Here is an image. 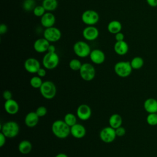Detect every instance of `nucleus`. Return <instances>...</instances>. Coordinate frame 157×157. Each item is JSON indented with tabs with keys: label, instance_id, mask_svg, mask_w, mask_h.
I'll return each mask as SVG.
<instances>
[{
	"label": "nucleus",
	"instance_id": "22",
	"mask_svg": "<svg viewBox=\"0 0 157 157\" xmlns=\"http://www.w3.org/2000/svg\"><path fill=\"white\" fill-rule=\"evenodd\" d=\"M107 30L108 31L112 34H116L117 33L121 32L122 29V25L120 23V21L113 20L110 21L108 25H107Z\"/></svg>",
	"mask_w": 157,
	"mask_h": 157
},
{
	"label": "nucleus",
	"instance_id": "39",
	"mask_svg": "<svg viewBox=\"0 0 157 157\" xmlns=\"http://www.w3.org/2000/svg\"><path fill=\"white\" fill-rule=\"evenodd\" d=\"M37 75L39 76V77H45V75H46V71H45V69H44V68H42V67H40L39 70H38V71L37 72Z\"/></svg>",
	"mask_w": 157,
	"mask_h": 157
},
{
	"label": "nucleus",
	"instance_id": "2",
	"mask_svg": "<svg viewBox=\"0 0 157 157\" xmlns=\"http://www.w3.org/2000/svg\"><path fill=\"white\" fill-rule=\"evenodd\" d=\"M1 132L7 138H13L16 137L20 131L18 124L13 121H9L4 123L1 128Z\"/></svg>",
	"mask_w": 157,
	"mask_h": 157
},
{
	"label": "nucleus",
	"instance_id": "34",
	"mask_svg": "<svg viewBox=\"0 0 157 157\" xmlns=\"http://www.w3.org/2000/svg\"><path fill=\"white\" fill-rule=\"evenodd\" d=\"M115 132L116 135L118 137H123L126 134V129L124 127H122L121 126L115 129Z\"/></svg>",
	"mask_w": 157,
	"mask_h": 157
},
{
	"label": "nucleus",
	"instance_id": "20",
	"mask_svg": "<svg viewBox=\"0 0 157 157\" xmlns=\"http://www.w3.org/2000/svg\"><path fill=\"white\" fill-rule=\"evenodd\" d=\"M39 117L36 112H30L28 113L25 117V123L29 128L36 126L39 122Z\"/></svg>",
	"mask_w": 157,
	"mask_h": 157
},
{
	"label": "nucleus",
	"instance_id": "24",
	"mask_svg": "<svg viewBox=\"0 0 157 157\" xmlns=\"http://www.w3.org/2000/svg\"><path fill=\"white\" fill-rule=\"evenodd\" d=\"M18 150L21 154H28L32 150V144L28 140H23L18 144Z\"/></svg>",
	"mask_w": 157,
	"mask_h": 157
},
{
	"label": "nucleus",
	"instance_id": "10",
	"mask_svg": "<svg viewBox=\"0 0 157 157\" xmlns=\"http://www.w3.org/2000/svg\"><path fill=\"white\" fill-rule=\"evenodd\" d=\"M116 137L115 129L110 126L102 128L99 133L101 140L105 143H111L113 142Z\"/></svg>",
	"mask_w": 157,
	"mask_h": 157
},
{
	"label": "nucleus",
	"instance_id": "5",
	"mask_svg": "<svg viewBox=\"0 0 157 157\" xmlns=\"http://www.w3.org/2000/svg\"><path fill=\"white\" fill-rule=\"evenodd\" d=\"M42 64L44 68L49 70L56 68L59 62V56L56 52H47L42 58Z\"/></svg>",
	"mask_w": 157,
	"mask_h": 157
},
{
	"label": "nucleus",
	"instance_id": "19",
	"mask_svg": "<svg viewBox=\"0 0 157 157\" xmlns=\"http://www.w3.org/2000/svg\"><path fill=\"white\" fill-rule=\"evenodd\" d=\"M113 49L115 52L120 56L125 55L129 50V45L124 40L116 41L114 44Z\"/></svg>",
	"mask_w": 157,
	"mask_h": 157
},
{
	"label": "nucleus",
	"instance_id": "27",
	"mask_svg": "<svg viewBox=\"0 0 157 157\" xmlns=\"http://www.w3.org/2000/svg\"><path fill=\"white\" fill-rule=\"evenodd\" d=\"M63 120L69 127H71L77 123V117L72 113H67L65 115Z\"/></svg>",
	"mask_w": 157,
	"mask_h": 157
},
{
	"label": "nucleus",
	"instance_id": "33",
	"mask_svg": "<svg viewBox=\"0 0 157 157\" xmlns=\"http://www.w3.org/2000/svg\"><path fill=\"white\" fill-rule=\"evenodd\" d=\"M36 113L39 116V117H44L47 113V109L44 106H39L37 108L36 110Z\"/></svg>",
	"mask_w": 157,
	"mask_h": 157
},
{
	"label": "nucleus",
	"instance_id": "29",
	"mask_svg": "<svg viewBox=\"0 0 157 157\" xmlns=\"http://www.w3.org/2000/svg\"><path fill=\"white\" fill-rule=\"evenodd\" d=\"M82 66V63L78 59H72L69 63V66L70 69L74 71H77L80 69Z\"/></svg>",
	"mask_w": 157,
	"mask_h": 157
},
{
	"label": "nucleus",
	"instance_id": "11",
	"mask_svg": "<svg viewBox=\"0 0 157 157\" xmlns=\"http://www.w3.org/2000/svg\"><path fill=\"white\" fill-rule=\"evenodd\" d=\"M99 34V30L94 26H87L82 31L83 38L88 41H93L96 40L98 37Z\"/></svg>",
	"mask_w": 157,
	"mask_h": 157
},
{
	"label": "nucleus",
	"instance_id": "28",
	"mask_svg": "<svg viewBox=\"0 0 157 157\" xmlns=\"http://www.w3.org/2000/svg\"><path fill=\"white\" fill-rule=\"evenodd\" d=\"M44 82H42L41 77H39L38 75L37 76H34L33 77L31 78L30 80H29V83L31 85V86L36 89L37 88H40V86H42V83Z\"/></svg>",
	"mask_w": 157,
	"mask_h": 157
},
{
	"label": "nucleus",
	"instance_id": "9",
	"mask_svg": "<svg viewBox=\"0 0 157 157\" xmlns=\"http://www.w3.org/2000/svg\"><path fill=\"white\" fill-rule=\"evenodd\" d=\"M44 37L49 42H56L61 37V32L56 27L52 26L45 28L44 31Z\"/></svg>",
	"mask_w": 157,
	"mask_h": 157
},
{
	"label": "nucleus",
	"instance_id": "3",
	"mask_svg": "<svg viewBox=\"0 0 157 157\" xmlns=\"http://www.w3.org/2000/svg\"><path fill=\"white\" fill-rule=\"evenodd\" d=\"M132 68L130 61H120L117 62L114 66V71L115 74L121 78H126L129 76L132 72Z\"/></svg>",
	"mask_w": 157,
	"mask_h": 157
},
{
	"label": "nucleus",
	"instance_id": "16",
	"mask_svg": "<svg viewBox=\"0 0 157 157\" xmlns=\"http://www.w3.org/2000/svg\"><path fill=\"white\" fill-rule=\"evenodd\" d=\"M55 21V16L50 12H46L44 15L40 17V24L45 28L54 26Z\"/></svg>",
	"mask_w": 157,
	"mask_h": 157
},
{
	"label": "nucleus",
	"instance_id": "30",
	"mask_svg": "<svg viewBox=\"0 0 157 157\" xmlns=\"http://www.w3.org/2000/svg\"><path fill=\"white\" fill-rule=\"evenodd\" d=\"M36 2L34 0H24L23 2V9L26 11H33L34 7Z\"/></svg>",
	"mask_w": 157,
	"mask_h": 157
},
{
	"label": "nucleus",
	"instance_id": "31",
	"mask_svg": "<svg viewBox=\"0 0 157 157\" xmlns=\"http://www.w3.org/2000/svg\"><path fill=\"white\" fill-rule=\"evenodd\" d=\"M147 123L150 126H156L157 125V113H148L146 118Z\"/></svg>",
	"mask_w": 157,
	"mask_h": 157
},
{
	"label": "nucleus",
	"instance_id": "8",
	"mask_svg": "<svg viewBox=\"0 0 157 157\" xmlns=\"http://www.w3.org/2000/svg\"><path fill=\"white\" fill-rule=\"evenodd\" d=\"M81 19L82 22L87 26H94L99 21V15L94 10H86L82 13Z\"/></svg>",
	"mask_w": 157,
	"mask_h": 157
},
{
	"label": "nucleus",
	"instance_id": "42",
	"mask_svg": "<svg viewBox=\"0 0 157 157\" xmlns=\"http://www.w3.org/2000/svg\"><path fill=\"white\" fill-rule=\"evenodd\" d=\"M55 157H68V156L64 153H59L57 154Z\"/></svg>",
	"mask_w": 157,
	"mask_h": 157
},
{
	"label": "nucleus",
	"instance_id": "41",
	"mask_svg": "<svg viewBox=\"0 0 157 157\" xmlns=\"http://www.w3.org/2000/svg\"><path fill=\"white\" fill-rule=\"evenodd\" d=\"M47 52H56V48H55V47L53 45L50 44Z\"/></svg>",
	"mask_w": 157,
	"mask_h": 157
},
{
	"label": "nucleus",
	"instance_id": "40",
	"mask_svg": "<svg viewBox=\"0 0 157 157\" xmlns=\"http://www.w3.org/2000/svg\"><path fill=\"white\" fill-rule=\"evenodd\" d=\"M147 4L151 7H157V0H146Z\"/></svg>",
	"mask_w": 157,
	"mask_h": 157
},
{
	"label": "nucleus",
	"instance_id": "25",
	"mask_svg": "<svg viewBox=\"0 0 157 157\" xmlns=\"http://www.w3.org/2000/svg\"><path fill=\"white\" fill-rule=\"evenodd\" d=\"M42 5L47 12H53L56 10L58 7L57 0H43Z\"/></svg>",
	"mask_w": 157,
	"mask_h": 157
},
{
	"label": "nucleus",
	"instance_id": "36",
	"mask_svg": "<svg viewBox=\"0 0 157 157\" xmlns=\"http://www.w3.org/2000/svg\"><path fill=\"white\" fill-rule=\"evenodd\" d=\"M115 39L116 40V41L124 40V34L122 33L121 32H119V33H117L116 34H115Z\"/></svg>",
	"mask_w": 157,
	"mask_h": 157
},
{
	"label": "nucleus",
	"instance_id": "12",
	"mask_svg": "<svg viewBox=\"0 0 157 157\" xmlns=\"http://www.w3.org/2000/svg\"><path fill=\"white\" fill-rule=\"evenodd\" d=\"M25 69L29 73L36 74L41 67L39 61L34 58H29L24 63Z\"/></svg>",
	"mask_w": 157,
	"mask_h": 157
},
{
	"label": "nucleus",
	"instance_id": "1",
	"mask_svg": "<svg viewBox=\"0 0 157 157\" xmlns=\"http://www.w3.org/2000/svg\"><path fill=\"white\" fill-rule=\"evenodd\" d=\"M52 131L59 139H65L71 134V127L64 120H56L52 124Z\"/></svg>",
	"mask_w": 157,
	"mask_h": 157
},
{
	"label": "nucleus",
	"instance_id": "15",
	"mask_svg": "<svg viewBox=\"0 0 157 157\" xmlns=\"http://www.w3.org/2000/svg\"><path fill=\"white\" fill-rule=\"evenodd\" d=\"M50 42L44 37L39 38L36 39L33 44V48L34 50L37 53H44L47 52Z\"/></svg>",
	"mask_w": 157,
	"mask_h": 157
},
{
	"label": "nucleus",
	"instance_id": "13",
	"mask_svg": "<svg viewBox=\"0 0 157 157\" xmlns=\"http://www.w3.org/2000/svg\"><path fill=\"white\" fill-rule=\"evenodd\" d=\"M91 109L90 107L85 104H82L78 105L76 110L77 117L81 120L86 121L91 116Z\"/></svg>",
	"mask_w": 157,
	"mask_h": 157
},
{
	"label": "nucleus",
	"instance_id": "26",
	"mask_svg": "<svg viewBox=\"0 0 157 157\" xmlns=\"http://www.w3.org/2000/svg\"><path fill=\"white\" fill-rule=\"evenodd\" d=\"M130 64L132 69L137 70L142 67L144 64V61L140 56H135L131 60Z\"/></svg>",
	"mask_w": 157,
	"mask_h": 157
},
{
	"label": "nucleus",
	"instance_id": "17",
	"mask_svg": "<svg viewBox=\"0 0 157 157\" xmlns=\"http://www.w3.org/2000/svg\"><path fill=\"white\" fill-rule=\"evenodd\" d=\"M4 107L6 112L10 115L16 114L18 112L20 108L18 103L13 99L6 101Z\"/></svg>",
	"mask_w": 157,
	"mask_h": 157
},
{
	"label": "nucleus",
	"instance_id": "37",
	"mask_svg": "<svg viewBox=\"0 0 157 157\" xmlns=\"http://www.w3.org/2000/svg\"><path fill=\"white\" fill-rule=\"evenodd\" d=\"M7 29H8V28H7V26L6 24H4V23H1V25H0V34L1 35L6 34L7 31Z\"/></svg>",
	"mask_w": 157,
	"mask_h": 157
},
{
	"label": "nucleus",
	"instance_id": "6",
	"mask_svg": "<svg viewBox=\"0 0 157 157\" xmlns=\"http://www.w3.org/2000/svg\"><path fill=\"white\" fill-rule=\"evenodd\" d=\"M73 50L74 53L80 58L88 56L91 51L89 44L82 40L77 41L74 44Z\"/></svg>",
	"mask_w": 157,
	"mask_h": 157
},
{
	"label": "nucleus",
	"instance_id": "38",
	"mask_svg": "<svg viewBox=\"0 0 157 157\" xmlns=\"http://www.w3.org/2000/svg\"><path fill=\"white\" fill-rule=\"evenodd\" d=\"M6 137L1 132H0V147H2L6 142Z\"/></svg>",
	"mask_w": 157,
	"mask_h": 157
},
{
	"label": "nucleus",
	"instance_id": "23",
	"mask_svg": "<svg viewBox=\"0 0 157 157\" xmlns=\"http://www.w3.org/2000/svg\"><path fill=\"white\" fill-rule=\"evenodd\" d=\"M123 123V119L120 115L118 113H113L110 115L109 119V126L114 129L121 126Z\"/></svg>",
	"mask_w": 157,
	"mask_h": 157
},
{
	"label": "nucleus",
	"instance_id": "7",
	"mask_svg": "<svg viewBox=\"0 0 157 157\" xmlns=\"http://www.w3.org/2000/svg\"><path fill=\"white\" fill-rule=\"evenodd\" d=\"M81 78L86 82L91 81L95 77L96 70L94 67L90 63H85L79 70Z\"/></svg>",
	"mask_w": 157,
	"mask_h": 157
},
{
	"label": "nucleus",
	"instance_id": "14",
	"mask_svg": "<svg viewBox=\"0 0 157 157\" xmlns=\"http://www.w3.org/2000/svg\"><path fill=\"white\" fill-rule=\"evenodd\" d=\"M89 56L91 62L95 64H101L105 59V55L104 52L98 48L91 50Z\"/></svg>",
	"mask_w": 157,
	"mask_h": 157
},
{
	"label": "nucleus",
	"instance_id": "32",
	"mask_svg": "<svg viewBox=\"0 0 157 157\" xmlns=\"http://www.w3.org/2000/svg\"><path fill=\"white\" fill-rule=\"evenodd\" d=\"M47 11L42 5L36 6L33 10L34 15L37 17H42Z\"/></svg>",
	"mask_w": 157,
	"mask_h": 157
},
{
	"label": "nucleus",
	"instance_id": "43",
	"mask_svg": "<svg viewBox=\"0 0 157 157\" xmlns=\"http://www.w3.org/2000/svg\"><path fill=\"white\" fill-rule=\"evenodd\" d=\"M37 1H43V0H37Z\"/></svg>",
	"mask_w": 157,
	"mask_h": 157
},
{
	"label": "nucleus",
	"instance_id": "35",
	"mask_svg": "<svg viewBox=\"0 0 157 157\" xmlns=\"http://www.w3.org/2000/svg\"><path fill=\"white\" fill-rule=\"evenodd\" d=\"M2 96H3V98L6 101H7V100L12 99V93L10 90H6L4 91V92L2 93Z\"/></svg>",
	"mask_w": 157,
	"mask_h": 157
},
{
	"label": "nucleus",
	"instance_id": "21",
	"mask_svg": "<svg viewBox=\"0 0 157 157\" xmlns=\"http://www.w3.org/2000/svg\"><path fill=\"white\" fill-rule=\"evenodd\" d=\"M144 108L148 113H157V100L152 98L147 99L144 102Z\"/></svg>",
	"mask_w": 157,
	"mask_h": 157
},
{
	"label": "nucleus",
	"instance_id": "18",
	"mask_svg": "<svg viewBox=\"0 0 157 157\" xmlns=\"http://www.w3.org/2000/svg\"><path fill=\"white\" fill-rule=\"evenodd\" d=\"M86 129L80 123H76L71 127V134L76 139H82L86 134Z\"/></svg>",
	"mask_w": 157,
	"mask_h": 157
},
{
	"label": "nucleus",
	"instance_id": "4",
	"mask_svg": "<svg viewBox=\"0 0 157 157\" xmlns=\"http://www.w3.org/2000/svg\"><path fill=\"white\" fill-rule=\"evenodd\" d=\"M39 90L42 97L46 99H53L56 94V87L55 83L50 80L44 81Z\"/></svg>",
	"mask_w": 157,
	"mask_h": 157
}]
</instances>
